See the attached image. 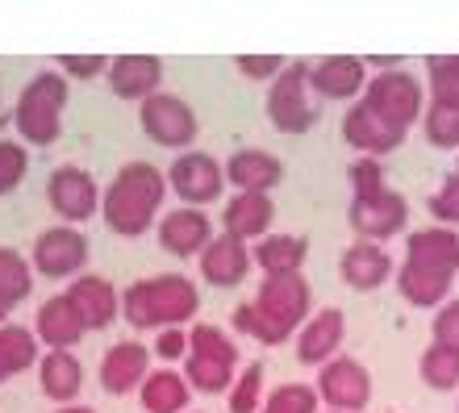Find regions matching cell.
Masks as SVG:
<instances>
[{
  "instance_id": "cell-48",
  "label": "cell",
  "mask_w": 459,
  "mask_h": 413,
  "mask_svg": "<svg viewBox=\"0 0 459 413\" xmlns=\"http://www.w3.org/2000/svg\"><path fill=\"white\" fill-rule=\"evenodd\" d=\"M455 176H459V163H455Z\"/></svg>"
},
{
  "instance_id": "cell-16",
  "label": "cell",
  "mask_w": 459,
  "mask_h": 413,
  "mask_svg": "<svg viewBox=\"0 0 459 413\" xmlns=\"http://www.w3.org/2000/svg\"><path fill=\"white\" fill-rule=\"evenodd\" d=\"M146 376H151V347L134 339L113 342L100 359V389L109 397H126L130 389H143Z\"/></svg>"
},
{
  "instance_id": "cell-43",
  "label": "cell",
  "mask_w": 459,
  "mask_h": 413,
  "mask_svg": "<svg viewBox=\"0 0 459 413\" xmlns=\"http://www.w3.org/2000/svg\"><path fill=\"white\" fill-rule=\"evenodd\" d=\"M151 355H159L163 364H171V359H184V355H188V330H184V326H163L155 334V347H151Z\"/></svg>"
},
{
  "instance_id": "cell-35",
  "label": "cell",
  "mask_w": 459,
  "mask_h": 413,
  "mask_svg": "<svg viewBox=\"0 0 459 413\" xmlns=\"http://www.w3.org/2000/svg\"><path fill=\"white\" fill-rule=\"evenodd\" d=\"M230 413H259L264 409V364H247L230 384Z\"/></svg>"
},
{
  "instance_id": "cell-12",
  "label": "cell",
  "mask_w": 459,
  "mask_h": 413,
  "mask_svg": "<svg viewBox=\"0 0 459 413\" xmlns=\"http://www.w3.org/2000/svg\"><path fill=\"white\" fill-rule=\"evenodd\" d=\"M347 221L351 230L359 234V243H385L393 234L405 230V221H410V201L401 193H380V196H355L347 209Z\"/></svg>"
},
{
  "instance_id": "cell-7",
  "label": "cell",
  "mask_w": 459,
  "mask_h": 413,
  "mask_svg": "<svg viewBox=\"0 0 459 413\" xmlns=\"http://www.w3.org/2000/svg\"><path fill=\"white\" fill-rule=\"evenodd\" d=\"M363 100H368V105H372L385 122L401 125V130H410L413 122H422V113H426L422 80H418V75H410L405 67L372 75V80H368V88H363Z\"/></svg>"
},
{
  "instance_id": "cell-49",
  "label": "cell",
  "mask_w": 459,
  "mask_h": 413,
  "mask_svg": "<svg viewBox=\"0 0 459 413\" xmlns=\"http://www.w3.org/2000/svg\"><path fill=\"white\" fill-rule=\"evenodd\" d=\"M330 413H334V409H330Z\"/></svg>"
},
{
  "instance_id": "cell-38",
  "label": "cell",
  "mask_w": 459,
  "mask_h": 413,
  "mask_svg": "<svg viewBox=\"0 0 459 413\" xmlns=\"http://www.w3.org/2000/svg\"><path fill=\"white\" fill-rule=\"evenodd\" d=\"M30 171V151L13 138H0V196H9Z\"/></svg>"
},
{
  "instance_id": "cell-46",
  "label": "cell",
  "mask_w": 459,
  "mask_h": 413,
  "mask_svg": "<svg viewBox=\"0 0 459 413\" xmlns=\"http://www.w3.org/2000/svg\"><path fill=\"white\" fill-rule=\"evenodd\" d=\"M59 413H97V409H88V405H63Z\"/></svg>"
},
{
  "instance_id": "cell-13",
  "label": "cell",
  "mask_w": 459,
  "mask_h": 413,
  "mask_svg": "<svg viewBox=\"0 0 459 413\" xmlns=\"http://www.w3.org/2000/svg\"><path fill=\"white\" fill-rule=\"evenodd\" d=\"M34 271L47 280H67L80 276L88 263V238L75 226H50V230L38 234L34 243Z\"/></svg>"
},
{
  "instance_id": "cell-37",
  "label": "cell",
  "mask_w": 459,
  "mask_h": 413,
  "mask_svg": "<svg viewBox=\"0 0 459 413\" xmlns=\"http://www.w3.org/2000/svg\"><path fill=\"white\" fill-rule=\"evenodd\" d=\"M422 130L426 142L438 146V151H455L459 146V109H447V105H430L422 113Z\"/></svg>"
},
{
  "instance_id": "cell-24",
  "label": "cell",
  "mask_w": 459,
  "mask_h": 413,
  "mask_svg": "<svg viewBox=\"0 0 459 413\" xmlns=\"http://www.w3.org/2000/svg\"><path fill=\"white\" fill-rule=\"evenodd\" d=\"M34 334H38V342H47L50 351H72L88 330L80 322V314L72 309V301H67V292H59V297H47V301L38 305Z\"/></svg>"
},
{
  "instance_id": "cell-3",
  "label": "cell",
  "mask_w": 459,
  "mask_h": 413,
  "mask_svg": "<svg viewBox=\"0 0 459 413\" xmlns=\"http://www.w3.org/2000/svg\"><path fill=\"white\" fill-rule=\"evenodd\" d=\"M309 309H314V288L301 271L297 276H264L251 301V339H259L264 347L289 342L292 330L309 322Z\"/></svg>"
},
{
  "instance_id": "cell-30",
  "label": "cell",
  "mask_w": 459,
  "mask_h": 413,
  "mask_svg": "<svg viewBox=\"0 0 459 413\" xmlns=\"http://www.w3.org/2000/svg\"><path fill=\"white\" fill-rule=\"evenodd\" d=\"M38 334L30 326H0V384L13 376H22L38 364Z\"/></svg>"
},
{
  "instance_id": "cell-45",
  "label": "cell",
  "mask_w": 459,
  "mask_h": 413,
  "mask_svg": "<svg viewBox=\"0 0 459 413\" xmlns=\"http://www.w3.org/2000/svg\"><path fill=\"white\" fill-rule=\"evenodd\" d=\"M230 322H234V330H238V334H251V305H238Z\"/></svg>"
},
{
  "instance_id": "cell-47",
  "label": "cell",
  "mask_w": 459,
  "mask_h": 413,
  "mask_svg": "<svg viewBox=\"0 0 459 413\" xmlns=\"http://www.w3.org/2000/svg\"><path fill=\"white\" fill-rule=\"evenodd\" d=\"M4 317H9V309H4V305H0V326H9V322H4Z\"/></svg>"
},
{
  "instance_id": "cell-34",
  "label": "cell",
  "mask_w": 459,
  "mask_h": 413,
  "mask_svg": "<svg viewBox=\"0 0 459 413\" xmlns=\"http://www.w3.org/2000/svg\"><path fill=\"white\" fill-rule=\"evenodd\" d=\"M430 67V105L459 109V55H435Z\"/></svg>"
},
{
  "instance_id": "cell-25",
  "label": "cell",
  "mask_w": 459,
  "mask_h": 413,
  "mask_svg": "<svg viewBox=\"0 0 459 413\" xmlns=\"http://www.w3.org/2000/svg\"><path fill=\"white\" fill-rule=\"evenodd\" d=\"M339 271H342V280H347V288L376 292L393 276V259H388V251H380V243H359V238H355V243L342 251Z\"/></svg>"
},
{
  "instance_id": "cell-10",
  "label": "cell",
  "mask_w": 459,
  "mask_h": 413,
  "mask_svg": "<svg viewBox=\"0 0 459 413\" xmlns=\"http://www.w3.org/2000/svg\"><path fill=\"white\" fill-rule=\"evenodd\" d=\"M168 188L180 196L188 209H205L213 205L226 188V168L205 151H184L176 155V163L168 168Z\"/></svg>"
},
{
  "instance_id": "cell-5",
  "label": "cell",
  "mask_w": 459,
  "mask_h": 413,
  "mask_svg": "<svg viewBox=\"0 0 459 413\" xmlns=\"http://www.w3.org/2000/svg\"><path fill=\"white\" fill-rule=\"evenodd\" d=\"M234 367H238V347L221 326L196 322L188 330V355H184V380L205 397L230 392L234 384Z\"/></svg>"
},
{
  "instance_id": "cell-23",
  "label": "cell",
  "mask_w": 459,
  "mask_h": 413,
  "mask_svg": "<svg viewBox=\"0 0 459 413\" xmlns=\"http://www.w3.org/2000/svg\"><path fill=\"white\" fill-rule=\"evenodd\" d=\"M226 180L238 188V193H272L280 180H284V163H280L272 151H259V146H247V151H234L226 159Z\"/></svg>"
},
{
  "instance_id": "cell-2",
  "label": "cell",
  "mask_w": 459,
  "mask_h": 413,
  "mask_svg": "<svg viewBox=\"0 0 459 413\" xmlns=\"http://www.w3.org/2000/svg\"><path fill=\"white\" fill-rule=\"evenodd\" d=\"M121 314L134 330H163V326H188L201 314V292L184 271H163L146 276L126 288Z\"/></svg>"
},
{
  "instance_id": "cell-40",
  "label": "cell",
  "mask_w": 459,
  "mask_h": 413,
  "mask_svg": "<svg viewBox=\"0 0 459 413\" xmlns=\"http://www.w3.org/2000/svg\"><path fill=\"white\" fill-rule=\"evenodd\" d=\"M430 218H438V226L455 230L459 226V176L451 171L447 180L438 184V193L430 196Z\"/></svg>"
},
{
  "instance_id": "cell-9",
  "label": "cell",
  "mask_w": 459,
  "mask_h": 413,
  "mask_svg": "<svg viewBox=\"0 0 459 413\" xmlns=\"http://www.w3.org/2000/svg\"><path fill=\"white\" fill-rule=\"evenodd\" d=\"M138 122H143V134L151 142L168 146V151H184V146L196 142V113L176 92H155L151 100H143Z\"/></svg>"
},
{
  "instance_id": "cell-6",
  "label": "cell",
  "mask_w": 459,
  "mask_h": 413,
  "mask_svg": "<svg viewBox=\"0 0 459 413\" xmlns=\"http://www.w3.org/2000/svg\"><path fill=\"white\" fill-rule=\"evenodd\" d=\"M309 63L289 59V67L267 84V117L280 134H305L317 122V105L309 97Z\"/></svg>"
},
{
  "instance_id": "cell-22",
  "label": "cell",
  "mask_w": 459,
  "mask_h": 413,
  "mask_svg": "<svg viewBox=\"0 0 459 413\" xmlns=\"http://www.w3.org/2000/svg\"><path fill=\"white\" fill-rule=\"evenodd\" d=\"M67 301L80 314L84 330H109L117 322L121 297L105 276H75V284L67 288Z\"/></svg>"
},
{
  "instance_id": "cell-32",
  "label": "cell",
  "mask_w": 459,
  "mask_h": 413,
  "mask_svg": "<svg viewBox=\"0 0 459 413\" xmlns=\"http://www.w3.org/2000/svg\"><path fill=\"white\" fill-rule=\"evenodd\" d=\"M30 292H34V271L25 255L13 246H0V305L17 309L22 301H30Z\"/></svg>"
},
{
  "instance_id": "cell-4",
  "label": "cell",
  "mask_w": 459,
  "mask_h": 413,
  "mask_svg": "<svg viewBox=\"0 0 459 413\" xmlns=\"http://www.w3.org/2000/svg\"><path fill=\"white\" fill-rule=\"evenodd\" d=\"M67 75L63 72H38L30 75V84L22 88L17 97V109H13V122H17V134L30 146H50L59 142L63 134V109H67Z\"/></svg>"
},
{
  "instance_id": "cell-31",
  "label": "cell",
  "mask_w": 459,
  "mask_h": 413,
  "mask_svg": "<svg viewBox=\"0 0 459 413\" xmlns=\"http://www.w3.org/2000/svg\"><path fill=\"white\" fill-rule=\"evenodd\" d=\"M397 292L410 305H418V309H430V305H447L451 280L438 276V271H426V268H413V263H401Z\"/></svg>"
},
{
  "instance_id": "cell-29",
  "label": "cell",
  "mask_w": 459,
  "mask_h": 413,
  "mask_svg": "<svg viewBox=\"0 0 459 413\" xmlns=\"http://www.w3.org/2000/svg\"><path fill=\"white\" fill-rule=\"evenodd\" d=\"M309 243L297 234H267L251 246V259L264 268V276H297L305 268Z\"/></svg>"
},
{
  "instance_id": "cell-21",
  "label": "cell",
  "mask_w": 459,
  "mask_h": 413,
  "mask_svg": "<svg viewBox=\"0 0 459 413\" xmlns=\"http://www.w3.org/2000/svg\"><path fill=\"white\" fill-rule=\"evenodd\" d=\"M251 263H255L251 246L226 230L201 251V276H205V284H213V288H238L242 280H247V271H251Z\"/></svg>"
},
{
  "instance_id": "cell-41",
  "label": "cell",
  "mask_w": 459,
  "mask_h": 413,
  "mask_svg": "<svg viewBox=\"0 0 459 413\" xmlns=\"http://www.w3.org/2000/svg\"><path fill=\"white\" fill-rule=\"evenodd\" d=\"M234 67H238L247 80H255V84H272V80L289 67V59H284V55H234Z\"/></svg>"
},
{
  "instance_id": "cell-33",
  "label": "cell",
  "mask_w": 459,
  "mask_h": 413,
  "mask_svg": "<svg viewBox=\"0 0 459 413\" xmlns=\"http://www.w3.org/2000/svg\"><path fill=\"white\" fill-rule=\"evenodd\" d=\"M418 376H422L426 389H435V392L459 389V351L430 342L422 351V359H418Z\"/></svg>"
},
{
  "instance_id": "cell-44",
  "label": "cell",
  "mask_w": 459,
  "mask_h": 413,
  "mask_svg": "<svg viewBox=\"0 0 459 413\" xmlns=\"http://www.w3.org/2000/svg\"><path fill=\"white\" fill-rule=\"evenodd\" d=\"M435 342L438 347H451L459 351V301H447L435 317Z\"/></svg>"
},
{
  "instance_id": "cell-28",
  "label": "cell",
  "mask_w": 459,
  "mask_h": 413,
  "mask_svg": "<svg viewBox=\"0 0 459 413\" xmlns=\"http://www.w3.org/2000/svg\"><path fill=\"white\" fill-rule=\"evenodd\" d=\"M138 401L146 413H188L193 401V384L184 380V372H171V367H159L143 380L138 389Z\"/></svg>"
},
{
  "instance_id": "cell-11",
  "label": "cell",
  "mask_w": 459,
  "mask_h": 413,
  "mask_svg": "<svg viewBox=\"0 0 459 413\" xmlns=\"http://www.w3.org/2000/svg\"><path fill=\"white\" fill-rule=\"evenodd\" d=\"M47 201H50V209H55V218H63V226H75V221L97 218L100 193H97L92 171L75 168V163L55 168L50 171V180H47Z\"/></svg>"
},
{
  "instance_id": "cell-15",
  "label": "cell",
  "mask_w": 459,
  "mask_h": 413,
  "mask_svg": "<svg viewBox=\"0 0 459 413\" xmlns=\"http://www.w3.org/2000/svg\"><path fill=\"white\" fill-rule=\"evenodd\" d=\"M368 80L372 75L359 55H326V59L309 63V88L326 100H359Z\"/></svg>"
},
{
  "instance_id": "cell-39",
  "label": "cell",
  "mask_w": 459,
  "mask_h": 413,
  "mask_svg": "<svg viewBox=\"0 0 459 413\" xmlns=\"http://www.w3.org/2000/svg\"><path fill=\"white\" fill-rule=\"evenodd\" d=\"M347 180H351V193L359 196V201H363V196H380V193H385V168H380V159L359 155L347 168Z\"/></svg>"
},
{
  "instance_id": "cell-17",
  "label": "cell",
  "mask_w": 459,
  "mask_h": 413,
  "mask_svg": "<svg viewBox=\"0 0 459 413\" xmlns=\"http://www.w3.org/2000/svg\"><path fill=\"white\" fill-rule=\"evenodd\" d=\"M159 84H163V59H159V55L138 50V55H117V59H109L113 97H121V100H151L155 92H163Z\"/></svg>"
},
{
  "instance_id": "cell-20",
  "label": "cell",
  "mask_w": 459,
  "mask_h": 413,
  "mask_svg": "<svg viewBox=\"0 0 459 413\" xmlns=\"http://www.w3.org/2000/svg\"><path fill=\"white\" fill-rule=\"evenodd\" d=\"M209 243H213V226H209L205 209L180 205V209H171V213L159 218V246L171 251V255L193 259V255H201Z\"/></svg>"
},
{
  "instance_id": "cell-19",
  "label": "cell",
  "mask_w": 459,
  "mask_h": 413,
  "mask_svg": "<svg viewBox=\"0 0 459 413\" xmlns=\"http://www.w3.org/2000/svg\"><path fill=\"white\" fill-rule=\"evenodd\" d=\"M405 263L455 280V271H459V230H447V226L413 230L410 238H405Z\"/></svg>"
},
{
  "instance_id": "cell-14",
  "label": "cell",
  "mask_w": 459,
  "mask_h": 413,
  "mask_svg": "<svg viewBox=\"0 0 459 413\" xmlns=\"http://www.w3.org/2000/svg\"><path fill=\"white\" fill-rule=\"evenodd\" d=\"M405 134H410V130L385 122L363 97L351 100V109L342 113V138H347L351 151H359V155H368V159H380V155H388V151H397V146L405 142Z\"/></svg>"
},
{
  "instance_id": "cell-42",
  "label": "cell",
  "mask_w": 459,
  "mask_h": 413,
  "mask_svg": "<svg viewBox=\"0 0 459 413\" xmlns=\"http://www.w3.org/2000/svg\"><path fill=\"white\" fill-rule=\"evenodd\" d=\"M59 72L67 80H97V75H109V59L105 55H63L59 59Z\"/></svg>"
},
{
  "instance_id": "cell-26",
  "label": "cell",
  "mask_w": 459,
  "mask_h": 413,
  "mask_svg": "<svg viewBox=\"0 0 459 413\" xmlns=\"http://www.w3.org/2000/svg\"><path fill=\"white\" fill-rule=\"evenodd\" d=\"M272 221H276L272 193H238L226 205V213H221L226 234H234V238H242V243H251V238H267Z\"/></svg>"
},
{
  "instance_id": "cell-8",
  "label": "cell",
  "mask_w": 459,
  "mask_h": 413,
  "mask_svg": "<svg viewBox=\"0 0 459 413\" xmlns=\"http://www.w3.org/2000/svg\"><path fill=\"white\" fill-rule=\"evenodd\" d=\"M317 401L334 413H363L372 401V372L351 359V355H334L330 364L317 367Z\"/></svg>"
},
{
  "instance_id": "cell-1",
  "label": "cell",
  "mask_w": 459,
  "mask_h": 413,
  "mask_svg": "<svg viewBox=\"0 0 459 413\" xmlns=\"http://www.w3.org/2000/svg\"><path fill=\"white\" fill-rule=\"evenodd\" d=\"M163 196H168V176L146 163V159H134L109 180V188L100 193V218L113 234L121 238H138L155 226L159 209H163Z\"/></svg>"
},
{
  "instance_id": "cell-18",
  "label": "cell",
  "mask_w": 459,
  "mask_h": 413,
  "mask_svg": "<svg viewBox=\"0 0 459 413\" xmlns=\"http://www.w3.org/2000/svg\"><path fill=\"white\" fill-rule=\"evenodd\" d=\"M342 334H347V317H342V309H334V305L317 309V314H309V322L301 326V334H297V359H301L305 367L330 364L342 347Z\"/></svg>"
},
{
  "instance_id": "cell-36",
  "label": "cell",
  "mask_w": 459,
  "mask_h": 413,
  "mask_svg": "<svg viewBox=\"0 0 459 413\" xmlns=\"http://www.w3.org/2000/svg\"><path fill=\"white\" fill-rule=\"evenodd\" d=\"M317 389L314 384H276L267 392L259 413H317Z\"/></svg>"
},
{
  "instance_id": "cell-27",
  "label": "cell",
  "mask_w": 459,
  "mask_h": 413,
  "mask_svg": "<svg viewBox=\"0 0 459 413\" xmlns=\"http://www.w3.org/2000/svg\"><path fill=\"white\" fill-rule=\"evenodd\" d=\"M38 384L55 405H75L84 389V367L72 351H47L38 359Z\"/></svg>"
}]
</instances>
